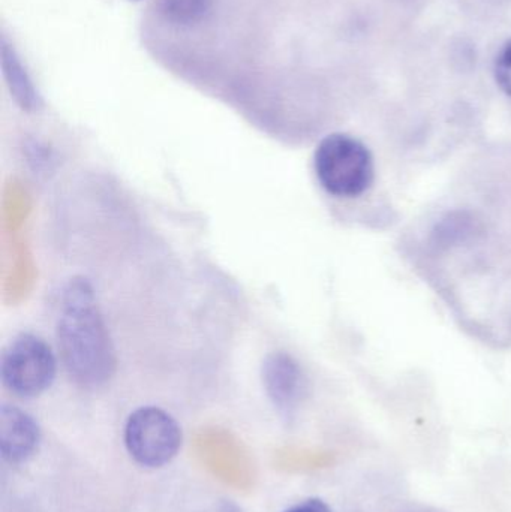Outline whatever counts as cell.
Listing matches in <instances>:
<instances>
[{"label": "cell", "instance_id": "cell-4", "mask_svg": "<svg viewBox=\"0 0 511 512\" xmlns=\"http://www.w3.org/2000/svg\"><path fill=\"white\" fill-rule=\"evenodd\" d=\"M125 444L135 462L146 468L170 463L182 445V429L164 409L146 406L126 421Z\"/></svg>", "mask_w": 511, "mask_h": 512}, {"label": "cell", "instance_id": "cell-8", "mask_svg": "<svg viewBox=\"0 0 511 512\" xmlns=\"http://www.w3.org/2000/svg\"><path fill=\"white\" fill-rule=\"evenodd\" d=\"M212 6L213 0H162L161 11L170 23L192 26L206 20Z\"/></svg>", "mask_w": 511, "mask_h": 512}, {"label": "cell", "instance_id": "cell-10", "mask_svg": "<svg viewBox=\"0 0 511 512\" xmlns=\"http://www.w3.org/2000/svg\"><path fill=\"white\" fill-rule=\"evenodd\" d=\"M285 512H333L330 510L329 505L321 499H308V501L300 502V504L294 505L290 510Z\"/></svg>", "mask_w": 511, "mask_h": 512}, {"label": "cell", "instance_id": "cell-5", "mask_svg": "<svg viewBox=\"0 0 511 512\" xmlns=\"http://www.w3.org/2000/svg\"><path fill=\"white\" fill-rule=\"evenodd\" d=\"M41 441L38 423L27 412L3 405L0 411V450L11 465L26 462Z\"/></svg>", "mask_w": 511, "mask_h": 512}, {"label": "cell", "instance_id": "cell-1", "mask_svg": "<svg viewBox=\"0 0 511 512\" xmlns=\"http://www.w3.org/2000/svg\"><path fill=\"white\" fill-rule=\"evenodd\" d=\"M57 340L66 370L78 384L99 387L113 375V343L86 283H74L66 291Z\"/></svg>", "mask_w": 511, "mask_h": 512}, {"label": "cell", "instance_id": "cell-2", "mask_svg": "<svg viewBox=\"0 0 511 512\" xmlns=\"http://www.w3.org/2000/svg\"><path fill=\"white\" fill-rule=\"evenodd\" d=\"M315 173L329 194L354 198L371 188L374 159L368 147L347 134L324 138L315 150Z\"/></svg>", "mask_w": 511, "mask_h": 512}, {"label": "cell", "instance_id": "cell-6", "mask_svg": "<svg viewBox=\"0 0 511 512\" xmlns=\"http://www.w3.org/2000/svg\"><path fill=\"white\" fill-rule=\"evenodd\" d=\"M263 381L272 402L290 414L305 394V378L296 361L287 354H272L263 366Z\"/></svg>", "mask_w": 511, "mask_h": 512}, {"label": "cell", "instance_id": "cell-9", "mask_svg": "<svg viewBox=\"0 0 511 512\" xmlns=\"http://www.w3.org/2000/svg\"><path fill=\"white\" fill-rule=\"evenodd\" d=\"M494 74L500 89L511 98V39L504 44L495 59Z\"/></svg>", "mask_w": 511, "mask_h": 512}, {"label": "cell", "instance_id": "cell-3", "mask_svg": "<svg viewBox=\"0 0 511 512\" xmlns=\"http://www.w3.org/2000/svg\"><path fill=\"white\" fill-rule=\"evenodd\" d=\"M56 357L50 346L33 334H20L3 349L2 381L15 396L36 397L56 378Z\"/></svg>", "mask_w": 511, "mask_h": 512}, {"label": "cell", "instance_id": "cell-7", "mask_svg": "<svg viewBox=\"0 0 511 512\" xmlns=\"http://www.w3.org/2000/svg\"><path fill=\"white\" fill-rule=\"evenodd\" d=\"M2 69L5 75L9 92L18 105L26 111H36L41 107L42 101L38 90L33 86L32 78L27 74L21 63L17 51L2 39Z\"/></svg>", "mask_w": 511, "mask_h": 512}]
</instances>
